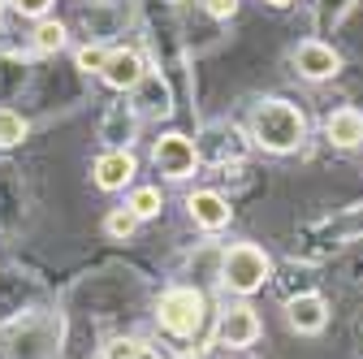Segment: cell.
<instances>
[{"mask_svg": "<svg viewBox=\"0 0 363 359\" xmlns=\"http://www.w3.org/2000/svg\"><path fill=\"white\" fill-rule=\"evenodd\" d=\"M251 139L264 152L286 156V152H294L307 139V117L290 100H259L255 113H251Z\"/></svg>", "mask_w": 363, "mask_h": 359, "instance_id": "obj_1", "label": "cell"}, {"mask_svg": "<svg viewBox=\"0 0 363 359\" xmlns=\"http://www.w3.org/2000/svg\"><path fill=\"white\" fill-rule=\"evenodd\" d=\"M220 286L225 290H234V294H255V290H264V282L272 277V260L264 255V247H255V243H238V247H230L220 255Z\"/></svg>", "mask_w": 363, "mask_h": 359, "instance_id": "obj_2", "label": "cell"}, {"mask_svg": "<svg viewBox=\"0 0 363 359\" xmlns=\"http://www.w3.org/2000/svg\"><path fill=\"white\" fill-rule=\"evenodd\" d=\"M156 321L173 338H195L203 329V321H208V299L199 290H191V286H173L156 303Z\"/></svg>", "mask_w": 363, "mask_h": 359, "instance_id": "obj_3", "label": "cell"}, {"mask_svg": "<svg viewBox=\"0 0 363 359\" xmlns=\"http://www.w3.org/2000/svg\"><path fill=\"white\" fill-rule=\"evenodd\" d=\"M152 160H156V169H160L164 177L182 182V177H191V173H195V165H199V148L186 139V134L169 130V134H160V139H156Z\"/></svg>", "mask_w": 363, "mask_h": 359, "instance_id": "obj_4", "label": "cell"}, {"mask_svg": "<svg viewBox=\"0 0 363 359\" xmlns=\"http://www.w3.org/2000/svg\"><path fill=\"white\" fill-rule=\"evenodd\" d=\"M255 338H259V316H255L251 303H234V307L220 311V321H216V346L247 350Z\"/></svg>", "mask_w": 363, "mask_h": 359, "instance_id": "obj_5", "label": "cell"}, {"mask_svg": "<svg viewBox=\"0 0 363 359\" xmlns=\"http://www.w3.org/2000/svg\"><path fill=\"white\" fill-rule=\"evenodd\" d=\"M294 70L307 82H325V78H337L342 57L329 48V43H320V39H303L298 48H294Z\"/></svg>", "mask_w": 363, "mask_h": 359, "instance_id": "obj_6", "label": "cell"}, {"mask_svg": "<svg viewBox=\"0 0 363 359\" xmlns=\"http://www.w3.org/2000/svg\"><path fill=\"white\" fill-rule=\"evenodd\" d=\"M286 321H290L294 333H320L329 325V303L315 290H303V294L286 299Z\"/></svg>", "mask_w": 363, "mask_h": 359, "instance_id": "obj_7", "label": "cell"}, {"mask_svg": "<svg viewBox=\"0 0 363 359\" xmlns=\"http://www.w3.org/2000/svg\"><path fill=\"white\" fill-rule=\"evenodd\" d=\"M147 74V61L134 53V48H113L108 53V61H104V70H100V78L113 87V92H134V87H139V78Z\"/></svg>", "mask_w": 363, "mask_h": 359, "instance_id": "obj_8", "label": "cell"}, {"mask_svg": "<svg viewBox=\"0 0 363 359\" xmlns=\"http://www.w3.org/2000/svg\"><path fill=\"white\" fill-rule=\"evenodd\" d=\"M186 212H191L195 226H199V230H208V234L225 230V226H230V216H234L230 199L216 195V191H191V195H186Z\"/></svg>", "mask_w": 363, "mask_h": 359, "instance_id": "obj_9", "label": "cell"}, {"mask_svg": "<svg viewBox=\"0 0 363 359\" xmlns=\"http://www.w3.org/2000/svg\"><path fill=\"white\" fill-rule=\"evenodd\" d=\"M134 117H169L173 113V96H169V82L160 74H143L139 87H134Z\"/></svg>", "mask_w": 363, "mask_h": 359, "instance_id": "obj_10", "label": "cell"}, {"mask_svg": "<svg viewBox=\"0 0 363 359\" xmlns=\"http://www.w3.org/2000/svg\"><path fill=\"white\" fill-rule=\"evenodd\" d=\"M96 187L100 191H125L130 187V177H134V156L130 148H108L100 160H96Z\"/></svg>", "mask_w": 363, "mask_h": 359, "instance_id": "obj_11", "label": "cell"}, {"mask_svg": "<svg viewBox=\"0 0 363 359\" xmlns=\"http://www.w3.org/2000/svg\"><path fill=\"white\" fill-rule=\"evenodd\" d=\"M325 134H329V143L342 148V152L359 148V143H363V113H359V109H337V113H329Z\"/></svg>", "mask_w": 363, "mask_h": 359, "instance_id": "obj_12", "label": "cell"}, {"mask_svg": "<svg viewBox=\"0 0 363 359\" xmlns=\"http://www.w3.org/2000/svg\"><path fill=\"white\" fill-rule=\"evenodd\" d=\"M125 208L139 216V221H152V216H160L164 195H160L156 187H134V191H130V199H125Z\"/></svg>", "mask_w": 363, "mask_h": 359, "instance_id": "obj_13", "label": "cell"}, {"mask_svg": "<svg viewBox=\"0 0 363 359\" xmlns=\"http://www.w3.org/2000/svg\"><path fill=\"white\" fill-rule=\"evenodd\" d=\"M35 53H43V57H52V53H61L65 48V26L61 22H48V18H39V26H35Z\"/></svg>", "mask_w": 363, "mask_h": 359, "instance_id": "obj_14", "label": "cell"}, {"mask_svg": "<svg viewBox=\"0 0 363 359\" xmlns=\"http://www.w3.org/2000/svg\"><path fill=\"white\" fill-rule=\"evenodd\" d=\"M134 230H139V216H134L130 208H113V212L104 216V234H108V238H130Z\"/></svg>", "mask_w": 363, "mask_h": 359, "instance_id": "obj_15", "label": "cell"}, {"mask_svg": "<svg viewBox=\"0 0 363 359\" xmlns=\"http://www.w3.org/2000/svg\"><path fill=\"white\" fill-rule=\"evenodd\" d=\"M22 139H26V121H22V113L0 109V148H13V143H22Z\"/></svg>", "mask_w": 363, "mask_h": 359, "instance_id": "obj_16", "label": "cell"}, {"mask_svg": "<svg viewBox=\"0 0 363 359\" xmlns=\"http://www.w3.org/2000/svg\"><path fill=\"white\" fill-rule=\"evenodd\" d=\"M100 359H160V355L143 342H113V346H104Z\"/></svg>", "mask_w": 363, "mask_h": 359, "instance_id": "obj_17", "label": "cell"}, {"mask_svg": "<svg viewBox=\"0 0 363 359\" xmlns=\"http://www.w3.org/2000/svg\"><path fill=\"white\" fill-rule=\"evenodd\" d=\"M104 61H108V48H96V43H86V48L78 53V70H86V74H100Z\"/></svg>", "mask_w": 363, "mask_h": 359, "instance_id": "obj_18", "label": "cell"}, {"mask_svg": "<svg viewBox=\"0 0 363 359\" xmlns=\"http://www.w3.org/2000/svg\"><path fill=\"white\" fill-rule=\"evenodd\" d=\"M52 5H57V0H9V9H18L22 18H35V22H39V18H48Z\"/></svg>", "mask_w": 363, "mask_h": 359, "instance_id": "obj_19", "label": "cell"}, {"mask_svg": "<svg viewBox=\"0 0 363 359\" xmlns=\"http://www.w3.org/2000/svg\"><path fill=\"white\" fill-rule=\"evenodd\" d=\"M203 9H208L212 18L225 22V18H234V13H238V0H203Z\"/></svg>", "mask_w": 363, "mask_h": 359, "instance_id": "obj_20", "label": "cell"}, {"mask_svg": "<svg viewBox=\"0 0 363 359\" xmlns=\"http://www.w3.org/2000/svg\"><path fill=\"white\" fill-rule=\"evenodd\" d=\"M268 5H272V9H290V5H294V0H268Z\"/></svg>", "mask_w": 363, "mask_h": 359, "instance_id": "obj_21", "label": "cell"}, {"mask_svg": "<svg viewBox=\"0 0 363 359\" xmlns=\"http://www.w3.org/2000/svg\"><path fill=\"white\" fill-rule=\"evenodd\" d=\"M5 9H9V0H0V13H5Z\"/></svg>", "mask_w": 363, "mask_h": 359, "instance_id": "obj_22", "label": "cell"}]
</instances>
